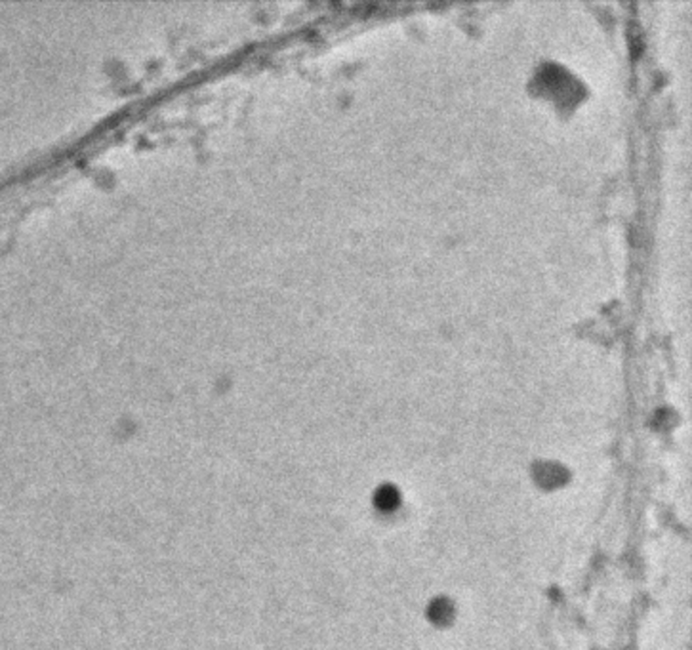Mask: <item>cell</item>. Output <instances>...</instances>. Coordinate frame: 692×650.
I'll return each instance as SVG.
<instances>
[{
	"label": "cell",
	"instance_id": "2",
	"mask_svg": "<svg viewBox=\"0 0 692 650\" xmlns=\"http://www.w3.org/2000/svg\"><path fill=\"white\" fill-rule=\"evenodd\" d=\"M429 616L435 622H446V620H450V616H452V606H450V603H446V601H435L429 606Z\"/></svg>",
	"mask_w": 692,
	"mask_h": 650
},
{
	"label": "cell",
	"instance_id": "1",
	"mask_svg": "<svg viewBox=\"0 0 692 650\" xmlns=\"http://www.w3.org/2000/svg\"><path fill=\"white\" fill-rule=\"evenodd\" d=\"M540 483H546V485H555V483H561L565 479V473L563 469H559L557 465H542V469L538 473Z\"/></svg>",
	"mask_w": 692,
	"mask_h": 650
},
{
	"label": "cell",
	"instance_id": "3",
	"mask_svg": "<svg viewBox=\"0 0 692 650\" xmlns=\"http://www.w3.org/2000/svg\"><path fill=\"white\" fill-rule=\"evenodd\" d=\"M378 505L379 507H384V509H393V507H397V505H399V492L395 490V488H391V486L381 488L378 496Z\"/></svg>",
	"mask_w": 692,
	"mask_h": 650
}]
</instances>
